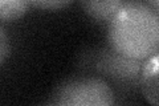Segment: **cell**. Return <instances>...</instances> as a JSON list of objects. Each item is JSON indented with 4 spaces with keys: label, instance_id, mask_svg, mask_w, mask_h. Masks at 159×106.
Segmentation results:
<instances>
[{
    "label": "cell",
    "instance_id": "6da1fadb",
    "mask_svg": "<svg viewBox=\"0 0 159 106\" xmlns=\"http://www.w3.org/2000/svg\"><path fill=\"white\" fill-rule=\"evenodd\" d=\"M109 44L113 50L126 57L146 60L158 53V11L142 3L122 6L110 20Z\"/></svg>",
    "mask_w": 159,
    "mask_h": 106
},
{
    "label": "cell",
    "instance_id": "7a4b0ae2",
    "mask_svg": "<svg viewBox=\"0 0 159 106\" xmlns=\"http://www.w3.org/2000/svg\"><path fill=\"white\" fill-rule=\"evenodd\" d=\"M52 104L64 106H110L114 104V93L102 78H74L64 82L54 92Z\"/></svg>",
    "mask_w": 159,
    "mask_h": 106
},
{
    "label": "cell",
    "instance_id": "3957f363",
    "mask_svg": "<svg viewBox=\"0 0 159 106\" xmlns=\"http://www.w3.org/2000/svg\"><path fill=\"white\" fill-rule=\"evenodd\" d=\"M98 72L106 76L114 82L122 85H131L138 82L141 74V60L126 57L121 53H117L111 48L99 54L96 62Z\"/></svg>",
    "mask_w": 159,
    "mask_h": 106
},
{
    "label": "cell",
    "instance_id": "277c9868",
    "mask_svg": "<svg viewBox=\"0 0 159 106\" xmlns=\"http://www.w3.org/2000/svg\"><path fill=\"white\" fill-rule=\"evenodd\" d=\"M138 82L141 84L142 93L147 102L157 106L158 101V53L146 58L139 74Z\"/></svg>",
    "mask_w": 159,
    "mask_h": 106
},
{
    "label": "cell",
    "instance_id": "5b68a950",
    "mask_svg": "<svg viewBox=\"0 0 159 106\" xmlns=\"http://www.w3.org/2000/svg\"><path fill=\"white\" fill-rule=\"evenodd\" d=\"M88 16L97 21H110L122 7V0H80Z\"/></svg>",
    "mask_w": 159,
    "mask_h": 106
},
{
    "label": "cell",
    "instance_id": "8992f818",
    "mask_svg": "<svg viewBox=\"0 0 159 106\" xmlns=\"http://www.w3.org/2000/svg\"><path fill=\"white\" fill-rule=\"evenodd\" d=\"M29 0H0V21L21 19L29 9Z\"/></svg>",
    "mask_w": 159,
    "mask_h": 106
},
{
    "label": "cell",
    "instance_id": "52a82bcc",
    "mask_svg": "<svg viewBox=\"0 0 159 106\" xmlns=\"http://www.w3.org/2000/svg\"><path fill=\"white\" fill-rule=\"evenodd\" d=\"M73 0H29L31 6L44 11H58L68 7Z\"/></svg>",
    "mask_w": 159,
    "mask_h": 106
},
{
    "label": "cell",
    "instance_id": "ba28073f",
    "mask_svg": "<svg viewBox=\"0 0 159 106\" xmlns=\"http://www.w3.org/2000/svg\"><path fill=\"white\" fill-rule=\"evenodd\" d=\"M9 50H11V45H9V39L7 36L6 31L0 27V67L4 64V61L9 56Z\"/></svg>",
    "mask_w": 159,
    "mask_h": 106
},
{
    "label": "cell",
    "instance_id": "9c48e42d",
    "mask_svg": "<svg viewBox=\"0 0 159 106\" xmlns=\"http://www.w3.org/2000/svg\"><path fill=\"white\" fill-rule=\"evenodd\" d=\"M148 4H150V7L154 8L155 11H158V7H159V0H148Z\"/></svg>",
    "mask_w": 159,
    "mask_h": 106
}]
</instances>
